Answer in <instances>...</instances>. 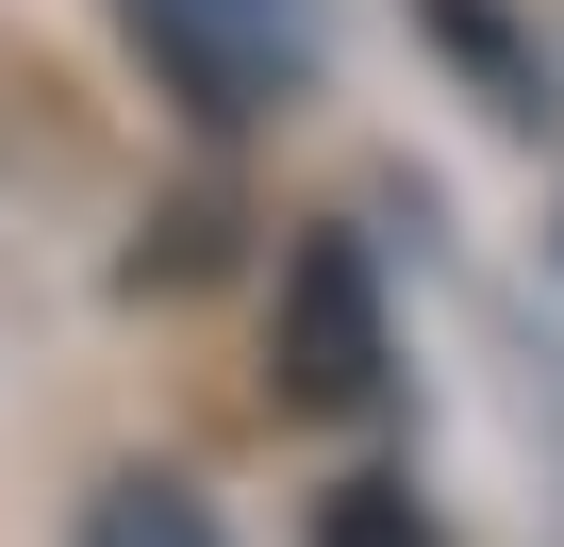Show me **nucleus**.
Wrapping results in <instances>:
<instances>
[{
  "mask_svg": "<svg viewBox=\"0 0 564 547\" xmlns=\"http://www.w3.org/2000/svg\"><path fill=\"white\" fill-rule=\"evenodd\" d=\"M117 34L150 51V84L216 133L316 100V0H117Z\"/></svg>",
  "mask_w": 564,
  "mask_h": 547,
  "instance_id": "1",
  "label": "nucleus"
},
{
  "mask_svg": "<svg viewBox=\"0 0 564 547\" xmlns=\"http://www.w3.org/2000/svg\"><path fill=\"white\" fill-rule=\"evenodd\" d=\"M382 365H399V332H382L366 249H349V232H300V249H282V299H265V382H282V415H366Z\"/></svg>",
  "mask_w": 564,
  "mask_h": 547,
  "instance_id": "2",
  "label": "nucleus"
},
{
  "mask_svg": "<svg viewBox=\"0 0 564 547\" xmlns=\"http://www.w3.org/2000/svg\"><path fill=\"white\" fill-rule=\"evenodd\" d=\"M316 547H448V530L415 514V481H333L316 497Z\"/></svg>",
  "mask_w": 564,
  "mask_h": 547,
  "instance_id": "3",
  "label": "nucleus"
}]
</instances>
